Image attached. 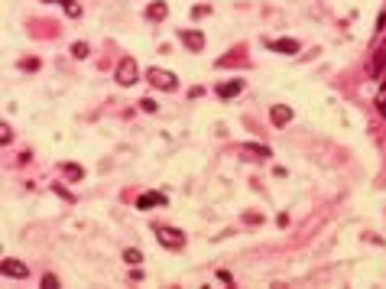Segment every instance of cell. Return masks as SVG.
I'll list each match as a JSON object with an SVG mask.
<instances>
[{"label":"cell","instance_id":"obj_1","mask_svg":"<svg viewBox=\"0 0 386 289\" xmlns=\"http://www.w3.org/2000/svg\"><path fill=\"white\" fill-rule=\"evenodd\" d=\"M153 234H156V241H159L162 247H169V250H178V247H185V234H182L178 227H166V224H156V227H153Z\"/></svg>","mask_w":386,"mask_h":289},{"label":"cell","instance_id":"obj_2","mask_svg":"<svg viewBox=\"0 0 386 289\" xmlns=\"http://www.w3.org/2000/svg\"><path fill=\"white\" fill-rule=\"evenodd\" d=\"M146 81L153 88H159V91H175V88H178V78L172 75V72H166V69H149L146 72Z\"/></svg>","mask_w":386,"mask_h":289},{"label":"cell","instance_id":"obj_3","mask_svg":"<svg viewBox=\"0 0 386 289\" xmlns=\"http://www.w3.org/2000/svg\"><path fill=\"white\" fill-rule=\"evenodd\" d=\"M114 78H117V85L130 88L133 81H137V62H133V59H120V62H117V72H114Z\"/></svg>","mask_w":386,"mask_h":289},{"label":"cell","instance_id":"obj_4","mask_svg":"<svg viewBox=\"0 0 386 289\" xmlns=\"http://www.w3.org/2000/svg\"><path fill=\"white\" fill-rule=\"evenodd\" d=\"M178 39L185 42L192 52H201V49H205V33H201V30H182V33H178Z\"/></svg>","mask_w":386,"mask_h":289},{"label":"cell","instance_id":"obj_5","mask_svg":"<svg viewBox=\"0 0 386 289\" xmlns=\"http://www.w3.org/2000/svg\"><path fill=\"white\" fill-rule=\"evenodd\" d=\"M3 276H10V280H26L30 276V266L26 263H20V260H3Z\"/></svg>","mask_w":386,"mask_h":289},{"label":"cell","instance_id":"obj_6","mask_svg":"<svg viewBox=\"0 0 386 289\" xmlns=\"http://www.w3.org/2000/svg\"><path fill=\"white\" fill-rule=\"evenodd\" d=\"M153 205H166V195H162V192H143V195L137 198V208L140 211H149Z\"/></svg>","mask_w":386,"mask_h":289},{"label":"cell","instance_id":"obj_7","mask_svg":"<svg viewBox=\"0 0 386 289\" xmlns=\"http://www.w3.org/2000/svg\"><path fill=\"white\" fill-rule=\"evenodd\" d=\"M270 49H273V52H282V55H295L302 49V42L299 39H273Z\"/></svg>","mask_w":386,"mask_h":289},{"label":"cell","instance_id":"obj_8","mask_svg":"<svg viewBox=\"0 0 386 289\" xmlns=\"http://www.w3.org/2000/svg\"><path fill=\"white\" fill-rule=\"evenodd\" d=\"M270 120L276 127H286L289 120H292V108H286V104H276V108L270 110Z\"/></svg>","mask_w":386,"mask_h":289},{"label":"cell","instance_id":"obj_9","mask_svg":"<svg viewBox=\"0 0 386 289\" xmlns=\"http://www.w3.org/2000/svg\"><path fill=\"white\" fill-rule=\"evenodd\" d=\"M240 91H244V81H240V78L224 81V85H217V98H224V101H227V98H237Z\"/></svg>","mask_w":386,"mask_h":289},{"label":"cell","instance_id":"obj_10","mask_svg":"<svg viewBox=\"0 0 386 289\" xmlns=\"http://www.w3.org/2000/svg\"><path fill=\"white\" fill-rule=\"evenodd\" d=\"M146 16H149V20H156V23H159V20H166V16H169V7H166V0H153V3L146 7Z\"/></svg>","mask_w":386,"mask_h":289},{"label":"cell","instance_id":"obj_11","mask_svg":"<svg viewBox=\"0 0 386 289\" xmlns=\"http://www.w3.org/2000/svg\"><path fill=\"white\" fill-rule=\"evenodd\" d=\"M62 172H65V176H69L71 182L85 179V169H81V166H78V163H62Z\"/></svg>","mask_w":386,"mask_h":289},{"label":"cell","instance_id":"obj_12","mask_svg":"<svg viewBox=\"0 0 386 289\" xmlns=\"http://www.w3.org/2000/svg\"><path fill=\"white\" fill-rule=\"evenodd\" d=\"M124 260H127L130 266H140V263H143V253H140L137 247H130V250H124Z\"/></svg>","mask_w":386,"mask_h":289},{"label":"cell","instance_id":"obj_13","mask_svg":"<svg viewBox=\"0 0 386 289\" xmlns=\"http://www.w3.org/2000/svg\"><path fill=\"white\" fill-rule=\"evenodd\" d=\"M383 62H386V49H377V59H373V75H380V72H383Z\"/></svg>","mask_w":386,"mask_h":289},{"label":"cell","instance_id":"obj_14","mask_svg":"<svg viewBox=\"0 0 386 289\" xmlns=\"http://www.w3.org/2000/svg\"><path fill=\"white\" fill-rule=\"evenodd\" d=\"M71 52H75V59H88V52H91V49H88V42H75V46H71Z\"/></svg>","mask_w":386,"mask_h":289},{"label":"cell","instance_id":"obj_15","mask_svg":"<svg viewBox=\"0 0 386 289\" xmlns=\"http://www.w3.org/2000/svg\"><path fill=\"white\" fill-rule=\"evenodd\" d=\"M208 13H211L208 3H198V7H192V16H195V20H201V16H208Z\"/></svg>","mask_w":386,"mask_h":289},{"label":"cell","instance_id":"obj_16","mask_svg":"<svg viewBox=\"0 0 386 289\" xmlns=\"http://www.w3.org/2000/svg\"><path fill=\"white\" fill-rule=\"evenodd\" d=\"M65 13L69 16H81V7H78L75 0H65Z\"/></svg>","mask_w":386,"mask_h":289},{"label":"cell","instance_id":"obj_17","mask_svg":"<svg viewBox=\"0 0 386 289\" xmlns=\"http://www.w3.org/2000/svg\"><path fill=\"white\" fill-rule=\"evenodd\" d=\"M42 286H46V289H55V286H59V276H55V273H46V276H42Z\"/></svg>","mask_w":386,"mask_h":289},{"label":"cell","instance_id":"obj_18","mask_svg":"<svg viewBox=\"0 0 386 289\" xmlns=\"http://www.w3.org/2000/svg\"><path fill=\"white\" fill-rule=\"evenodd\" d=\"M140 108H143V110H149V114H156V108H159V104H156L153 98H143V101H140Z\"/></svg>","mask_w":386,"mask_h":289},{"label":"cell","instance_id":"obj_19","mask_svg":"<svg viewBox=\"0 0 386 289\" xmlns=\"http://www.w3.org/2000/svg\"><path fill=\"white\" fill-rule=\"evenodd\" d=\"M0 130H3V133H0V140H3V143H10V140H13V130H10V127H7V124L0 127Z\"/></svg>","mask_w":386,"mask_h":289},{"label":"cell","instance_id":"obj_20","mask_svg":"<svg viewBox=\"0 0 386 289\" xmlns=\"http://www.w3.org/2000/svg\"><path fill=\"white\" fill-rule=\"evenodd\" d=\"M217 280L221 283H234V276H231V270H217Z\"/></svg>","mask_w":386,"mask_h":289},{"label":"cell","instance_id":"obj_21","mask_svg":"<svg viewBox=\"0 0 386 289\" xmlns=\"http://www.w3.org/2000/svg\"><path fill=\"white\" fill-rule=\"evenodd\" d=\"M377 108H380V114H383V117H386V91H383V94H380V98H377Z\"/></svg>","mask_w":386,"mask_h":289},{"label":"cell","instance_id":"obj_22","mask_svg":"<svg viewBox=\"0 0 386 289\" xmlns=\"http://www.w3.org/2000/svg\"><path fill=\"white\" fill-rule=\"evenodd\" d=\"M201 94H205V88H201V85H195V88H188V98H201Z\"/></svg>","mask_w":386,"mask_h":289},{"label":"cell","instance_id":"obj_23","mask_svg":"<svg viewBox=\"0 0 386 289\" xmlns=\"http://www.w3.org/2000/svg\"><path fill=\"white\" fill-rule=\"evenodd\" d=\"M46 3H65V0H46Z\"/></svg>","mask_w":386,"mask_h":289}]
</instances>
